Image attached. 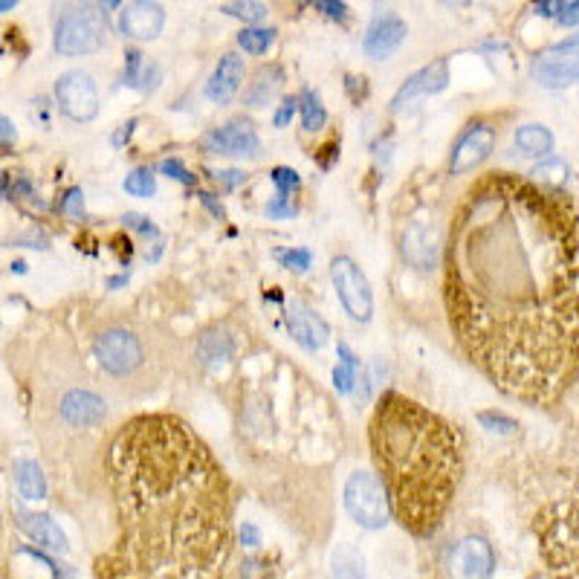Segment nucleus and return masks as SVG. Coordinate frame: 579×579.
<instances>
[{
    "label": "nucleus",
    "instance_id": "4be33fe9",
    "mask_svg": "<svg viewBox=\"0 0 579 579\" xmlns=\"http://www.w3.org/2000/svg\"><path fill=\"white\" fill-rule=\"evenodd\" d=\"M284 84V70L278 64H267L255 73V79L249 82L247 87V105L249 108H264L276 99V93L281 90Z\"/></svg>",
    "mask_w": 579,
    "mask_h": 579
},
{
    "label": "nucleus",
    "instance_id": "20e7f679",
    "mask_svg": "<svg viewBox=\"0 0 579 579\" xmlns=\"http://www.w3.org/2000/svg\"><path fill=\"white\" fill-rule=\"evenodd\" d=\"M542 559L551 579H579V504H553L539 516Z\"/></svg>",
    "mask_w": 579,
    "mask_h": 579
},
{
    "label": "nucleus",
    "instance_id": "c9c22d12",
    "mask_svg": "<svg viewBox=\"0 0 579 579\" xmlns=\"http://www.w3.org/2000/svg\"><path fill=\"white\" fill-rule=\"evenodd\" d=\"M273 183L278 186V194H290L302 186V180H299V174L293 168H276L273 171Z\"/></svg>",
    "mask_w": 579,
    "mask_h": 579
},
{
    "label": "nucleus",
    "instance_id": "58836bf2",
    "mask_svg": "<svg viewBox=\"0 0 579 579\" xmlns=\"http://www.w3.org/2000/svg\"><path fill=\"white\" fill-rule=\"evenodd\" d=\"M139 67H142V53H139V50H128V53H125V84H128V87H142V82H139Z\"/></svg>",
    "mask_w": 579,
    "mask_h": 579
},
{
    "label": "nucleus",
    "instance_id": "1a4fd4ad",
    "mask_svg": "<svg viewBox=\"0 0 579 579\" xmlns=\"http://www.w3.org/2000/svg\"><path fill=\"white\" fill-rule=\"evenodd\" d=\"M56 99L61 113L73 122H90L99 113V90L84 70H67L64 76H58Z\"/></svg>",
    "mask_w": 579,
    "mask_h": 579
},
{
    "label": "nucleus",
    "instance_id": "7c9ffc66",
    "mask_svg": "<svg viewBox=\"0 0 579 579\" xmlns=\"http://www.w3.org/2000/svg\"><path fill=\"white\" fill-rule=\"evenodd\" d=\"M273 258L293 273H307L313 267V252L310 249H276Z\"/></svg>",
    "mask_w": 579,
    "mask_h": 579
},
{
    "label": "nucleus",
    "instance_id": "a211bd4d",
    "mask_svg": "<svg viewBox=\"0 0 579 579\" xmlns=\"http://www.w3.org/2000/svg\"><path fill=\"white\" fill-rule=\"evenodd\" d=\"M61 414L73 426H99L108 409H105V400L96 397L93 391H70L61 400Z\"/></svg>",
    "mask_w": 579,
    "mask_h": 579
},
{
    "label": "nucleus",
    "instance_id": "aec40b11",
    "mask_svg": "<svg viewBox=\"0 0 579 579\" xmlns=\"http://www.w3.org/2000/svg\"><path fill=\"white\" fill-rule=\"evenodd\" d=\"M244 82V58L238 56H223L218 61V67H215V73H212V79L206 82V96L212 99V102H229L235 93H238V87Z\"/></svg>",
    "mask_w": 579,
    "mask_h": 579
},
{
    "label": "nucleus",
    "instance_id": "4468645a",
    "mask_svg": "<svg viewBox=\"0 0 579 579\" xmlns=\"http://www.w3.org/2000/svg\"><path fill=\"white\" fill-rule=\"evenodd\" d=\"M446 84H449V64L446 58H435L432 64L420 67L412 79H406V84L397 90V96L391 99V113H403L406 108H412L414 102L441 93Z\"/></svg>",
    "mask_w": 579,
    "mask_h": 579
},
{
    "label": "nucleus",
    "instance_id": "0eeeda50",
    "mask_svg": "<svg viewBox=\"0 0 579 579\" xmlns=\"http://www.w3.org/2000/svg\"><path fill=\"white\" fill-rule=\"evenodd\" d=\"M331 281L336 287V296L342 307L348 310L351 319L357 322H368L374 316V293L365 273L357 267L354 258L348 255H336L331 261Z\"/></svg>",
    "mask_w": 579,
    "mask_h": 579
},
{
    "label": "nucleus",
    "instance_id": "9d476101",
    "mask_svg": "<svg viewBox=\"0 0 579 579\" xmlns=\"http://www.w3.org/2000/svg\"><path fill=\"white\" fill-rule=\"evenodd\" d=\"M93 354L99 359V365L108 374H116V377H128V374H134L142 365V345H139V339L131 331H122V328L102 333L96 339V345H93Z\"/></svg>",
    "mask_w": 579,
    "mask_h": 579
},
{
    "label": "nucleus",
    "instance_id": "7ed1b4c3",
    "mask_svg": "<svg viewBox=\"0 0 579 579\" xmlns=\"http://www.w3.org/2000/svg\"><path fill=\"white\" fill-rule=\"evenodd\" d=\"M368 441L397 522L432 536L461 481V438L441 414L386 391L374 409Z\"/></svg>",
    "mask_w": 579,
    "mask_h": 579
},
{
    "label": "nucleus",
    "instance_id": "09e8293b",
    "mask_svg": "<svg viewBox=\"0 0 579 579\" xmlns=\"http://www.w3.org/2000/svg\"><path fill=\"white\" fill-rule=\"evenodd\" d=\"M336 351H339V357H342V362H345V365H351V368H357L359 371V359L354 357V351H351L345 342H339V345H336Z\"/></svg>",
    "mask_w": 579,
    "mask_h": 579
},
{
    "label": "nucleus",
    "instance_id": "2eb2a0df",
    "mask_svg": "<svg viewBox=\"0 0 579 579\" xmlns=\"http://www.w3.org/2000/svg\"><path fill=\"white\" fill-rule=\"evenodd\" d=\"M400 252L414 270H423V273L435 270L438 252H441V229L426 221L409 223L403 238H400Z\"/></svg>",
    "mask_w": 579,
    "mask_h": 579
},
{
    "label": "nucleus",
    "instance_id": "de8ad7c7",
    "mask_svg": "<svg viewBox=\"0 0 579 579\" xmlns=\"http://www.w3.org/2000/svg\"><path fill=\"white\" fill-rule=\"evenodd\" d=\"M0 125H3V148L9 151V148H12V142H15V125H12V119H9V116H3V119H0Z\"/></svg>",
    "mask_w": 579,
    "mask_h": 579
},
{
    "label": "nucleus",
    "instance_id": "b1692460",
    "mask_svg": "<svg viewBox=\"0 0 579 579\" xmlns=\"http://www.w3.org/2000/svg\"><path fill=\"white\" fill-rule=\"evenodd\" d=\"M331 574L333 579H368L362 553L351 545H336L331 553Z\"/></svg>",
    "mask_w": 579,
    "mask_h": 579
},
{
    "label": "nucleus",
    "instance_id": "8fccbe9b",
    "mask_svg": "<svg viewBox=\"0 0 579 579\" xmlns=\"http://www.w3.org/2000/svg\"><path fill=\"white\" fill-rule=\"evenodd\" d=\"M157 79H160V67H157V64H151V67L145 70V82H142V90H154V87H157Z\"/></svg>",
    "mask_w": 579,
    "mask_h": 579
},
{
    "label": "nucleus",
    "instance_id": "f3484780",
    "mask_svg": "<svg viewBox=\"0 0 579 579\" xmlns=\"http://www.w3.org/2000/svg\"><path fill=\"white\" fill-rule=\"evenodd\" d=\"M163 24H166V12L160 3L137 0V3H125L119 12V29L128 38L151 41L163 32Z\"/></svg>",
    "mask_w": 579,
    "mask_h": 579
},
{
    "label": "nucleus",
    "instance_id": "72a5a7b5",
    "mask_svg": "<svg viewBox=\"0 0 579 579\" xmlns=\"http://www.w3.org/2000/svg\"><path fill=\"white\" fill-rule=\"evenodd\" d=\"M354 383H359L357 368H351V365L339 362V365L333 368V386H336V391H342V394H351V391H354Z\"/></svg>",
    "mask_w": 579,
    "mask_h": 579
},
{
    "label": "nucleus",
    "instance_id": "9b49d317",
    "mask_svg": "<svg viewBox=\"0 0 579 579\" xmlns=\"http://www.w3.org/2000/svg\"><path fill=\"white\" fill-rule=\"evenodd\" d=\"M406 35H409V27H406V21L397 12L374 9V18H371V24L365 29V38H362V50H365L368 58L383 61V58L394 56L403 47Z\"/></svg>",
    "mask_w": 579,
    "mask_h": 579
},
{
    "label": "nucleus",
    "instance_id": "39448f33",
    "mask_svg": "<svg viewBox=\"0 0 579 579\" xmlns=\"http://www.w3.org/2000/svg\"><path fill=\"white\" fill-rule=\"evenodd\" d=\"M342 501H345L348 516H351L359 527H365V530H383L388 519L394 516L391 498H388L383 478L374 475V472H365V469L351 472V478L345 481Z\"/></svg>",
    "mask_w": 579,
    "mask_h": 579
},
{
    "label": "nucleus",
    "instance_id": "dca6fc26",
    "mask_svg": "<svg viewBox=\"0 0 579 579\" xmlns=\"http://www.w3.org/2000/svg\"><path fill=\"white\" fill-rule=\"evenodd\" d=\"M284 322H287V331L290 336L302 345L304 351H322L328 345V325L319 313L307 310L302 302H290L284 307Z\"/></svg>",
    "mask_w": 579,
    "mask_h": 579
},
{
    "label": "nucleus",
    "instance_id": "5701e85b",
    "mask_svg": "<svg viewBox=\"0 0 579 579\" xmlns=\"http://www.w3.org/2000/svg\"><path fill=\"white\" fill-rule=\"evenodd\" d=\"M12 475H15L18 493L27 498V501H41V498L47 496L44 472H41V467H38L32 458H15V461H12Z\"/></svg>",
    "mask_w": 579,
    "mask_h": 579
},
{
    "label": "nucleus",
    "instance_id": "393cba45",
    "mask_svg": "<svg viewBox=\"0 0 579 579\" xmlns=\"http://www.w3.org/2000/svg\"><path fill=\"white\" fill-rule=\"evenodd\" d=\"M516 145L530 157H548L553 151V134L545 125H522L516 128Z\"/></svg>",
    "mask_w": 579,
    "mask_h": 579
},
{
    "label": "nucleus",
    "instance_id": "f8f14e48",
    "mask_svg": "<svg viewBox=\"0 0 579 579\" xmlns=\"http://www.w3.org/2000/svg\"><path fill=\"white\" fill-rule=\"evenodd\" d=\"M206 154H232V157H255L261 142L247 119H229L221 128H212L209 134L200 139Z\"/></svg>",
    "mask_w": 579,
    "mask_h": 579
},
{
    "label": "nucleus",
    "instance_id": "3c124183",
    "mask_svg": "<svg viewBox=\"0 0 579 579\" xmlns=\"http://www.w3.org/2000/svg\"><path fill=\"white\" fill-rule=\"evenodd\" d=\"M200 200H203V206H209V209H212V215H215V218H223V206L212 200V194L200 192Z\"/></svg>",
    "mask_w": 579,
    "mask_h": 579
},
{
    "label": "nucleus",
    "instance_id": "37998d69",
    "mask_svg": "<svg viewBox=\"0 0 579 579\" xmlns=\"http://www.w3.org/2000/svg\"><path fill=\"white\" fill-rule=\"evenodd\" d=\"M122 221H125V226L137 229V232H142V235H148V238H154V235H157V226L148 221V218H142V215H134V212H131V215H125Z\"/></svg>",
    "mask_w": 579,
    "mask_h": 579
},
{
    "label": "nucleus",
    "instance_id": "2f4dec72",
    "mask_svg": "<svg viewBox=\"0 0 579 579\" xmlns=\"http://www.w3.org/2000/svg\"><path fill=\"white\" fill-rule=\"evenodd\" d=\"M478 423L487 429V432H493V435H516L519 432V423L510 417V414L504 412H478Z\"/></svg>",
    "mask_w": 579,
    "mask_h": 579
},
{
    "label": "nucleus",
    "instance_id": "4c0bfd02",
    "mask_svg": "<svg viewBox=\"0 0 579 579\" xmlns=\"http://www.w3.org/2000/svg\"><path fill=\"white\" fill-rule=\"evenodd\" d=\"M160 171H163L166 177H171V180H180L183 186H194V183H197V177L189 174L180 160H163V163H160Z\"/></svg>",
    "mask_w": 579,
    "mask_h": 579
},
{
    "label": "nucleus",
    "instance_id": "c756f323",
    "mask_svg": "<svg viewBox=\"0 0 579 579\" xmlns=\"http://www.w3.org/2000/svg\"><path fill=\"white\" fill-rule=\"evenodd\" d=\"M122 189L131 194V197H151V194L157 192L154 171H151V168H134V171L122 180Z\"/></svg>",
    "mask_w": 579,
    "mask_h": 579
},
{
    "label": "nucleus",
    "instance_id": "412c9836",
    "mask_svg": "<svg viewBox=\"0 0 579 579\" xmlns=\"http://www.w3.org/2000/svg\"><path fill=\"white\" fill-rule=\"evenodd\" d=\"M533 79L542 84V87H568L571 82L579 79V58L577 56H545L536 58L533 64Z\"/></svg>",
    "mask_w": 579,
    "mask_h": 579
},
{
    "label": "nucleus",
    "instance_id": "423d86ee",
    "mask_svg": "<svg viewBox=\"0 0 579 579\" xmlns=\"http://www.w3.org/2000/svg\"><path fill=\"white\" fill-rule=\"evenodd\" d=\"M105 47V21L93 9L67 12L56 24V53L61 56H90Z\"/></svg>",
    "mask_w": 579,
    "mask_h": 579
},
{
    "label": "nucleus",
    "instance_id": "c85d7f7f",
    "mask_svg": "<svg viewBox=\"0 0 579 579\" xmlns=\"http://www.w3.org/2000/svg\"><path fill=\"white\" fill-rule=\"evenodd\" d=\"M276 29H264V27H249L241 29V35H238V47L249 53V56H261V53H267L270 50V44L276 41Z\"/></svg>",
    "mask_w": 579,
    "mask_h": 579
},
{
    "label": "nucleus",
    "instance_id": "a18cd8bd",
    "mask_svg": "<svg viewBox=\"0 0 579 579\" xmlns=\"http://www.w3.org/2000/svg\"><path fill=\"white\" fill-rule=\"evenodd\" d=\"M241 545H247V548H258L261 545V533H258V527L252 522L241 524Z\"/></svg>",
    "mask_w": 579,
    "mask_h": 579
},
{
    "label": "nucleus",
    "instance_id": "ea45409f",
    "mask_svg": "<svg viewBox=\"0 0 579 579\" xmlns=\"http://www.w3.org/2000/svg\"><path fill=\"white\" fill-rule=\"evenodd\" d=\"M296 111H299V99H284V102L278 105L276 116H273V125H276V128H287V125L293 122Z\"/></svg>",
    "mask_w": 579,
    "mask_h": 579
},
{
    "label": "nucleus",
    "instance_id": "a878e982",
    "mask_svg": "<svg viewBox=\"0 0 579 579\" xmlns=\"http://www.w3.org/2000/svg\"><path fill=\"white\" fill-rule=\"evenodd\" d=\"M197 354H200L203 365L215 368V365H221V362L232 357V339L223 331L206 333V336L200 339V345H197Z\"/></svg>",
    "mask_w": 579,
    "mask_h": 579
},
{
    "label": "nucleus",
    "instance_id": "bb28decb",
    "mask_svg": "<svg viewBox=\"0 0 579 579\" xmlns=\"http://www.w3.org/2000/svg\"><path fill=\"white\" fill-rule=\"evenodd\" d=\"M299 111H302V122L307 131H319V128H325V122H328V111L322 108V99H319V93H316V90H302V96H299Z\"/></svg>",
    "mask_w": 579,
    "mask_h": 579
},
{
    "label": "nucleus",
    "instance_id": "f03ea898",
    "mask_svg": "<svg viewBox=\"0 0 579 579\" xmlns=\"http://www.w3.org/2000/svg\"><path fill=\"white\" fill-rule=\"evenodd\" d=\"M108 478L119 536L99 579H223L232 496L212 449L171 414H139L113 438Z\"/></svg>",
    "mask_w": 579,
    "mask_h": 579
},
{
    "label": "nucleus",
    "instance_id": "49530a36",
    "mask_svg": "<svg viewBox=\"0 0 579 579\" xmlns=\"http://www.w3.org/2000/svg\"><path fill=\"white\" fill-rule=\"evenodd\" d=\"M137 125H139V119H128V122H125V125L113 134V145H116V148H122V145L131 139V134H134V128H137Z\"/></svg>",
    "mask_w": 579,
    "mask_h": 579
},
{
    "label": "nucleus",
    "instance_id": "603ef678",
    "mask_svg": "<svg viewBox=\"0 0 579 579\" xmlns=\"http://www.w3.org/2000/svg\"><path fill=\"white\" fill-rule=\"evenodd\" d=\"M128 273H125V276H116V278H108V287H111V290H116V287H125V284H128Z\"/></svg>",
    "mask_w": 579,
    "mask_h": 579
},
{
    "label": "nucleus",
    "instance_id": "6ab92c4d",
    "mask_svg": "<svg viewBox=\"0 0 579 579\" xmlns=\"http://www.w3.org/2000/svg\"><path fill=\"white\" fill-rule=\"evenodd\" d=\"M18 527L27 533L29 539H35L41 548H47V551L67 553V548H70L64 530L47 513H27V510H21L18 513Z\"/></svg>",
    "mask_w": 579,
    "mask_h": 579
},
{
    "label": "nucleus",
    "instance_id": "cd10ccee",
    "mask_svg": "<svg viewBox=\"0 0 579 579\" xmlns=\"http://www.w3.org/2000/svg\"><path fill=\"white\" fill-rule=\"evenodd\" d=\"M533 177V183H539V186H545V189H562L565 186V180H568V166L562 163V160H545V163H539V166L530 171Z\"/></svg>",
    "mask_w": 579,
    "mask_h": 579
},
{
    "label": "nucleus",
    "instance_id": "f704fd0d",
    "mask_svg": "<svg viewBox=\"0 0 579 579\" xmlns=\"http://www.w3.org/2000/svg\"><path fill=\"white\" fill-rule=\"evenodd\" d=\"M58 209H61L64 215H70V218H82V215H84V194H82V189H70V192L61 197Z\"/></svg>",
    "mask_w": 579,
    "mask_h": 579
},
{
    "label": "nucleus",
    "instance_id": "c03bdc74",
    "mask_svg": "<svg viewBox=\"0 0 579 579\" xmlns=\"http://www.w3.org/2000/svg\"><path fill=\"white\" fill-rule=\"evenodd\" d=\"M319 12H325L328 18H336V21H345L348 18V6L345 3H333V0H319V3H313Z\"/></svg>",
    "mask_w": 579,
    "mask_h": 579
},
{
    "label": "nucleus",
    "instance_id": "f257e3e1",
    "mask_svg": "<svg viewBox=\"0 0 579 579\" xmlns=\"http://www.w3.org/2000/svg\"><path fill=\"white\" fill-rule=\"evenodd\" d=\"M449 325L507 397L551 406L579 380V206L493 171L455 209L443 255Z\"/></svg>",
    "mask_w": 579,
    "mask_h": 579
},
{
    "label": "nucleus",
    "instance_id": "6e6552de",
    "mask_svg": "<svg viewBox=\"0 0 579 579\" xmlns=\"http://www.w3.org/2000/svg\"><path fill=\"white\" fill-rule=\"evenodd\" d=\"M496 568L493 545L484 536L469 533L458 539L446 553V574L449 579H490Z\"/></svg>",
    "mask_w": 579,
    "mask_h": 579
},
{
    "label": "nucleus",
    "instance_id": "a19ab883",
    "mask_svg": "<svg viewBox=\"0 0 579 579\" xmlns=\"http://www.w3.org/2000/svg\"><path fill=\"white\" fill-rule=\"evenodd\" d=\"M212 177L221 183L223 189H235V186H241V183L247 180V174H244V171H238V168H229V171H215Z\"/></svg>",
    "mask_w": 579,
    "mask_h": 579
},
{
    "label": "nucleus",
    "instance_id": "79ce46f5",
    "mask_svg": "<svg viewBox=\"0 0 579 579\" xmlns=\"http://www.w3.org/2000/svg\"><path fill=\"white\" fill-rule=\"evenodd\" d=\"M559 24L562 27H577L579 24V3H559V12H556Z\"/></svg>",
    "mask_w": 579,
    "mask_h": 579
},
{
    "label": "nucleus",
    "instance_id": "ddd939ff",
    "mask_svg": "<svg viewBox=\"0 0 579 579\" xmlns=\"http://www.w3.org/2000/svg\"><path fill=\"white\" fill-rule=\"evenodd\" d=\"M493 148H496V128H490L487 122L469 125L452 148V160H449L452 174H467L472 168H478L493 154Z\"/></svg>",
    "mask_w": 579,
    "mask_h": 579
},
{
    "label": "nucleus",
    "instance_id": "e433bc0d",
    "mask_svg": "<svg viewBox=\"0 0 579 579\" xmlns=\"http://www.w3.org/2000/svg\"><path fill=\"white\" fill-rule=\"evenodd\" d=\"M267 215H270L273 221H284V218H293V215H296V206L290 203L287 194H278V197H273V200L267 203Z\"/></svg>",
    "mask_w": 579,
    "mask_h": 579
},
{
    "label": "nucleus",
    "instance_id": "473e14b6",
    "mask_svg": "<svg viewBox=\"0 0 579 579\" xmlns=\"http://www.w3.org/2000/svg\"><path fill=\"white\" fill-rule=\"evenodd\" d=\"M226 15H232V18H241V21H247V24H258V21H264L267 18V6L264 3H252V0H244V3H223L221 6Z\"/></svg>",
    "mask_w": 579,
    "mask_h": 579
}]
</instances>
